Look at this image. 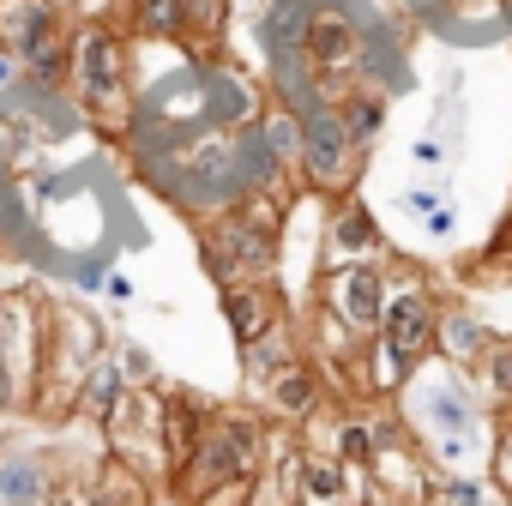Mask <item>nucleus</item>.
<instances>
[{
  "instance_id": "f257e3e1",
  "label": "nucleus",
  "mask_w": 512,
  "mask_h": 506,
  "mask_svg": "<svg viewBox=\"0 0 512 506\" xmlns=\"http://www.w3.org/2000/svg\"><path fill=\"white\" fill-rule=\"evenodd\" d=\"M434 314H440V296L422 284V272H386V320H380V338L368 344V386L374 392L410 386V374L434 350Z\"/></svg>"
},
{
  "instance_id": "f03ea898",
  "label": "nucleus",
  "mask_w": 512,
  "mask_h": 506,
  "mask_svg": "<svg viewBox=\"0 0 512 506\" xmlns=\"http://www.w3.org/2000/svg\"><path fill=\"white\" fill-rule=\"evenodd\" d=\"M260 470H266V422L253 416V410H241V404H223V410H205L199 452L181 470L175 494L193 506L199 494H211L223 482H253Z\"/></svg>"
},
{
  "instance_id": "7ed1b4c3",
  "label": "nucleus",
  "mask_w": 512,
  "mask_h": 506,
  "mask_svg": "<svg viewBox=\"0 0 512 506\" xmlns=\"http://www.w3.org/2000/svg\"><path fill=\"white\" fill-rule=\"evenodd\" d=\"M103 139H121L133 121V85H127V43L115 25L91 19L73 31V79H67Z\"/></svg>"
},
{
  "instance_id": "20e7f679",
  "label": "nucleus",
  "mask_w": 512,
  "mask_h": 506,
  "mask_svg": "<svg viewBox=\"0 0 512 506\" xmlns=\"http://www.w3.org/2000/svg\"><path fill=\"white\" fill-rule=\"evenodd\" d=\"M0 55H13L37 85L73 79V31L61 0H0Z\"/></svg>"
},
{
  "instance_id": "39448f33",
  "label": "nucleus",
  "mask_w": 512,
  "mask_h": 506,
  "mask_svg": "<svg viewBox=\"0 0 512 506\" xmlns=\"http://www.w3.org/2000/svg\"><path fill=\"white\" fill-rule=\"evenodd\" d=\"M43 356H49V302H37L31 290H7L0 296V386H7V410L37 404Z\"/></svg>"
},
{
  "instance_id": "423d86ee",
  "label": "nucleus",
  "mask_w": 512,
  "mask_h": 506,
  "mask_svg": "<svg viewBox=\"0 0 512 506\" xmlns=\"http://www.w3.org/2000/svg\"><path fill=\"white\" fill-rule=\"evenodd\" d=\"M205 266L217 284H272L278 272V223L266 211V199H247L241 211H229L223 223L205 229Z\"/></svg>"
},
{
  "instance_id": "0eeeda50",
  "label": "nucleus",
  "mask_w": 512,
  "mask_h": 506,
  "mask_svg": "<svg viewBox=\"0 0 512 506\" xmlns=\"http://www.w3.org/2000/svg\"><path fill=\"white\" fill-rule=\"evenodd\" d=\"M362 163H368V151L350 139V127H344V115H338V103H314L308 115H302V187L308 193H320V199H350L356 193V181H362Z\"/></svg>"
},
{
  "instance_id": "6e6552de",
  "label": "nucleus",
  "mask_w": 512,
  "mask_h": 506,
  "mask_svg": "<svg viewBox=\"0 0 512 506\" xmlns=\"http://www.w3.org/2000/svg\"><path fill=\"white\" fill-rule=\"evenodd\" d=\"M109 356V332L103 320L85 308V302H49V356H43V392L37 404L55 392V398H73L79 380Z\"/></svg>"
},
{
  "instance_id": "1a4fd4ad",
  "label": "nucleus",
  "mask_w": 512,
  "mask_h": 506,
  "mask_svg": "<svg viewBox=\"0 0 512 506\" xmlns=\"http://www.w3.org/2000/svg\"><path fill=\"white\" fill-rule=\"evenodd\" d=\"M320 308L326 320H338L350 338H380V320H386V266L380 260H350V266H332L326 284H320Z\"/></svg>"
},
{
  "instance_id": "9d476101",
  "label": "nucleus",
  "mask_w": 512,
  "mask_h": 506,
  "mask_svg": "<svg viewBox=\"0 0 512 506\" xmlns=\"http://www.w3.org/2000/svg\"><path fill=\"white\" fill-rule=\"evenodd\" d=\"M103 434H109L115 458L133 464L139 476H145V464L163 470V392L151 398L145 386H127V398H121V410L103 422Z\"/></svg>"
},
{
  "instance_id": "9b49d317",
  "label": "nucleus",
  "mask_w": 512,
  "mask_h": 506,
  "mask_svg": "<svg viewBox=\"0 0 512 506\" xmlns=\"http://www.w3.org/2000/svg\"><path fill=\"white\" fill-rule=\"evenodd\" d=\"M488 344H494V332L482 326V314H470L464 302H440V314H434V350L446 356V368H458V374L482 368Z\"/></svg>"
},
{
  "instance_id": "f8f14e48",
  "label": "nucleus",
  "mask_w": 512,
  "mask_h": 506,
  "mask_svg": "<svg viewBox=\"0 0 512 506\" xmlns=\"http://www.w3.org/2000/svg\"><path fill=\"white\" fill-rule=\"evenodd\" d=\"M302 61H308L314 73H332V79L356 73V61H362V37H356V25H350L344 13H320V7H314L308 43H302Z\"/></svg>"
},
{
  "instance_id": "ddd939ff",
  "label": "nucleus",
  "mask_w": 512,
  "mask_h": 506,
  "mask_svg": "<svg viewBox=\"0 0 512 506\" xmlns=\"http://www.w3.org/2000/svg\"><path fill=\"white\" fill-rule=\"evenodd\" d=\"M199 434H205V410H199L181 386H169V392H163V482H169V488H175L181 470L193 464Z\"/></svg>"
},
{
  "instance_id": "4468645a",
  "label": "nucleus",
  "mask_w": 512,
  "mask_h": 506,
  "mask_svg": "<svg viewBox=\"0 0 512 506\" xmlns=\"http://www.w3.org/2000/svg\"><path fill=\"white\" fill-rule=\"evenodd\" d=\"M223 320H229V332L241 338V350L247 344H260L272 326H284V302H278V290L272 284H223Z\"/></svg>"
},
{
  "instance_id": "2eb2a0df",
  "label": "nucleus",
  "mask_w": 512,
  "mask_h": 506,
  "mask_svg": "<svg viewBox=\"0 0 512 506\" xmlns=\"http://www.w3.org/2000/svg\"><path fill=\"white\" fill-rule=\"evenodd\" d=\"M380 247H386V235H380L374 211H368L356 193H350V199H338V211H332V223H326V253H332V266L380 260Z\"/></svg>"
},
{
  "instance_id": "dca6fc26",
  "label": "nucleus",
  "mask_w": 512,
  "mask_h": 506,
  "mask_svg": "<svg viewBox=\"0 0 512 506\" xmlns=\"http://www.w3.org/2000/svg\"><path fill=\"white\" fill-rule=\"evenodd\" d=\"M260 392H266V410L284 416V422H308V416H320V398H326V392H320V368H314L308 356H296L290 368H278Z\"/></svg>"
},
{
  "instance_id": "f3484780",
  "label": "nucleus",
  "mask_w": 512,
  "mask_h": 506,
  "mask_svg": "<svg viewBox=\"0 0 512 506\" xmlns=\"http://www.w3.org/2000/svg\"><path fill=\"white\" fill-rule=\"evenodd\" d=\"M181 25H175V49H187L193 61H211L229 37V0H175Z\"/></svg>"
},
{
  "instance_id": "a211bd4d",
  "label": "nucleus",
  "mask_w": 512,
  "mask_h": 506,
  "mask_svg": "<svg viewBox=\"0 0 512 506\" xmlns=\"http://www.w3.org/2000/svg\"><path fill=\"white\" fill-rule=\"evenodd\" d=\"M476 422H482V410H476V398L464 392V380L428 386V398H422V434H428V440H446V434H476Z\"/></svg>"
},
{
  "instance_id": "6ab92c4d",
  "label": "nucleus",
  "mask_w": 512,
  "mask_h": 506,
  "mask_svg": "<svg viewBox=\"0 0 512 506\" xmlns=\"http://www.w3.org/2000/svg\"><path fill=\"white\" fill-rule=\"evenodd\" d=\"M0 506H49V464L37 452H0Z\"/></svg>"
},
{
  "instance_id": "aec40b11",
  "label": "nucleus",
  "mask_w": 512,
  "mask_h": 506,
  "mask_svg": "<svg viewBox=\"0 0 512 506\" xmlns=\"http://www.w3.org/2000/svg\"><path fill=\"white\" fill-rule=\"evenodd\" d=\"M121 398H127V380H121V368L103 356V362L79 380V392H73V404H67V410H73L79 422H97V428H103V422L121 410Z\"/></svg>"
},
{
  "instance_id": "412c9836",
  "label": "nucleus",
  "mask_w": 512,
  "mask_h": 506,
  "mask_svg": "<svg viewBox=\"0 0 512 506\" xmlns=\"http://www.w3.org/2000/svg\"><path fill=\"white\" fill-rule=\"evenodd\" d=\"M308 25H314V0H266V13H260V37L272 55H302L308 43Z\"/></svg>"
},
{
  "instance_id": "4be33fe9",
  "label": "nucleus",
  "mask_w": 512,
  "mask_h": 506,
  "mask_svg": "<svg viewBox=\"0 0 512 506\" xmlns=\"http://www.w3.org/2000/svg\"><path fill=\"white\" fill-rule=\"evenodd\" d=\"M332 458H338L344 470H374V458H380L374 422H368V416H338V422H332Z\"/></svg>"
},
{
  "instance_id": "5701e85b",
  "label": "nucleus",
  "mask_w": 512,
  "mask_h": 506,
  "mask_svg": "<svg viewBox=\"0 0 512 506\" xmlns=\"http://www.w3.org/2000/svg\"><path fill=\"white\" fill-rule=\"evenodd\" d=\"M350 494V470L326 452H308V470H302V506H344Z\"/></svg>"
},
{
  "instance_id": "b1692460",
  "label": "nucleus",
  "mask_w": 512,
  "mask_h": 506,
  "mask_svg": "<svg viewBox=\"0 0 512 506\" xmlns=\"http://www.w3.org/2000/svg\"><path fill=\"white\" fill-rule=\"evenodd\" d=\"M338 115H344V127H350V139L362 151H374V139L386 133V97H374V91H350L338 103Z\"/></svg>"
},
{
  "instance_id": "393cba45",
  "label": "nucleus",
  "mask_w": 512,
  "mask_h": 506,
  "mask_svg": "<svg viewBox=\"0 0 512 506\" xmlns=\"http://www.w3.org/2000/svg\"><path fill=\"white\" fill-rule=\"evenodd\" d=\"M290 362H296V344H290V326H272V332H266L260 344H247V374H253V380H260V386H266V380H272L278 368H290Z\"/></svg>"
},
{
  "instance_id": "a878e982",
  "label": "nucleus",
  "mask_w": 512,
  "mask_h": 506,
  "mask_svg": "<svg viewBox=\"0 0 512 506\" xmlns=\"http://www.w3.org/2000/svg\"><path fill=\"white\" fill-rule=\"evenodd\" d=\"M266 145H272V163L278 169H302V115L272 109L266 115Z\"/></svg>"
},
{
  "instance_id": "bb28decb",
  "label": "nucleus",
  "mask_w": 512,
  "mask_h": 506,
  "mask_svg": "<svg viewBox=\"0 0 512 506\" xmlns=\"http://www.w3.org/2000/svg\"><path fill=\"white\" fill-rule=\"evenodd\" d=\"M500 494L488 488V482H476V476H434L428 482V506H494Z\"/></svg>"
},
{
  "instance_id": "cd10ccee",
  "label": "nucleus",
  "mask_w": 512,
  "mask_h": 506,
  "mask_svg": "<svg viewBox=\"0 0 512 506\" xmlns=\"http://www.w3.org/2000/svg\"><path fill=\"white\" fill-rule=\"evenodd\" d=\"M133 31L145 37V43H175V25H181V7L175 0H133Z\"/></svg>"
},
{
  "instance_id": "c85d7f7f",
  "label": "nucleus",
  "mask_w": 512,
  "mask_h": 506,
  "mask_svg": "<svg viewBox=\"0 0 512 506\" xmlns=\"http://www.w3.org/2000/svg\"><path fill=\"white\" fill-rule=\"evenodd\" d=\"M488 488L500 500H512V410H500V428H494V446H488Z\"/></svg>"
},
{
  "instance_id": "c756f323",
  "label": "nucleus",
  "mask_w": 512,
  "mask_h": 506,
  "mask_svg": "<svg viewBox=\"0 0 512 506\" xmlns=\"http://www.w3.org/2000/svg\"><path fill=\"white\" fill-rule=\"evenodd\" d=\"M482 374H488V392L500 410H512V338H494L488 356H482Z\"/></svg>"
},
{
  "instance_id": "7c9ffc66",
  "label": "nucleus",
  "mask_w": 512,
  "mask_h": 506,
  "mask_svg": "<svg viewBox=\"0 0 512 506\" xmlns=\"http://www.w3.org/2000/svg\"><path fill=\"white\" fill-rule=\"evenodd\" d=\"M109 362L121 368V380H127V386H151V380H157V362H151V350H145V344H115V350H109Z\"/></svg>"
},
{
  "instance_id": "2f4dec72",
  "label": "nucleus",
  "mask_w": 512,
  "mask_h": 506,
  "mask_svg": "<svg viewBox=\"0 0 512 506\" xmlns=\"http://www.w3.org/2000/svg\"><path fill=\"white\" fill-rule=\"evenodd\" d=\"M302 470H308V452L290 446V458H278V500L284 506H302Z\"/></svg>"
},
{
  "instance_id": "473e14b6",
  "label": "nucleus",
  "mask_w": 512,
  "mask_h": 506,
  "mask_svg": "<svg viewBox=\"0 0 512 506\" xmlns=\"http://www.w3.org/2000/svg\"><path fill=\"white\" fill-rule=\"evenodd\" d=\"M410 163H422V169H440V163H446V145H440V139H416Z\"/></svg>"
},
{
  "instance_id": "72a5a7b5",
  "label": "nucleus",
  "mask_w": 512,
  "mask_h": 506,
  "mask_svg": "<svg viewBox=\"0 0 512 506\" xmlns=\"http://www.w3.org/2000/svg\"><path fill=\"white\" fill-rule=\"evenodd\" d=\"M404 205H410L416 217H428V211H440V199H434V193H422V187H416V193H404Z\"/></svg>"
},
{
  "instance_id": "f704fd0d",
  "label": "nucleus",
  "mask_w": 512,
  "mask_h": 506,
  "mask_svg": "<svg viewBox=\"0 0 512 506\" xmlns=\"http://www.w3.org/2000/svg\"><path fill=\"white\" fill-rule=\"evenodd\" d=\"M422 223H428V229H434V235H446V229H452V211H446V205H440V211H428V217H422Z\"/></svg>"
},
{
  "instance_id": "c9c22d12",
  "label": "nucleus",
  "mask_w": 512,
  "mask_h": 506,
  "mask_svg": "<svg viewBox=\"0 0 512 506\" xmlns=\"http://www.w3.org/2000/svg\"><path fill=\"white\" fill-rule=\"evenodd\" d=\"M13 73H19V61H13V55H0V85H7Z\"/></svg>"
},
{
  "instance_id": "e433bc0d",
  "label": "nucleus",
  "mask_w": 512,
  "mask_h": 506,
  "mask_svg": "<svg viewBox=\"0 0 512 506\" xmlns=\"http://www.w3.org/2000/svg\"><path fill=\"white\" fill-rule=\"evenodd\" d=\"M404 7H416V13H428V7H440V0H404Z\"/></svg>"
}]
</instances>
